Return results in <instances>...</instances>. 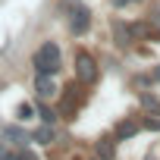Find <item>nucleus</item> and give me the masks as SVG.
Instances as JSON below:
<instances>
[{"mask_svg":"<svg viewBox=\"0 0 160 160\" xmlns=\"http://www.w3.org/2000/svg\"><path fill=\"white\" fill-rule=\"evenodd\" d=\"M32 66H35V75H57V69H60V47L53 41H44L35 50Z\"/></svg>","mask_w":160,"mask_h":160,"instance_id":"f257e3e1","label":"nucleus"},{"mask_svg":"<svg viewBox=\"0 0 160 160\" xmlns=\"http://www.w3.org/2000/svg\"><path fill=\"white\" fill-rule=\"evenodd\" d=\"M98 75H101L98 60H94L91 53H85V50H78V53H75V78H78L82 85H94Z\"/></svg>","mask_w":160,"mask_h":160,"instance_id":"f03ea898","label":"nucleus"},{"mask_svg":"<svg viewBox=\"0 0 160 160\" xmlns=\"http://www.w3.org/2000/svg\"><path fill=\"white\" fill-rule=\"evenodd\" d=\"M88 25H91V13H88L85 7H75V10H72V19H69L72 35H85V32H88Z\"/></svg>","mask_w":160,"mask_h":160,"instance_id":"7ed1b4c3","label":"nucleus"},{"mask_svg":"<svg viewBox=\"0 0 160 160\" xmlns=\"http://www.w3.org/2000/svg\"><path fill=\"white\" fill-rule=\"evenodd\" d=\"M138 129H141V119L138 116H129V119H122L116 126V138H132V135H138Z\"/></svg>","mask_w":160,"mask_h":160,"instance_id":"20e7f679","label":"nucleus"},{"mask_svg":"<svg viewBox=\"0 0 160 160\" xmlns=\"http://www.w3.org/2000/svg\"><path fill=\"white\" fill-rule=\"evenodd\" d=\"M35 91H38V98H53V94H57L53 75H38V78H35Z\"/></svg>","mask_w":160,"mask_h":160,"instance_id":"39448f33","label":"nucleus"},{"mask_svg":"<svg viewBox=\"0 0 160 160\" xmlns=\"http://www.w3.org/2000/svg\"><path fill=\"white\" fill-rule=\"evenodd\" d=\"M94 154H98V160H113L116 157V141L113 138H101L94 144Z\"/></svg>","mask_w":160,"mask_h":160,"instance_id":"423d86ee","label":"nucleus"},{"mask_svg":"<svg viewBox=\"0 0 160 160\" xmlns=\"http://www.w3.org/2000/svg\"><path fill=\"white\" fill-rule=\"evenodd\" d=\"M53 138H57V132H53V126H41V129H35V135H32V141H38V144H53Z\"/></svg>","mask_w":160,"mask_h":160,"instance_id":"0eeeda50","label":"nucleus"},{"mask_svg":"<svg viewBox=\"0 0 160 160\" xmlns=\"http://www.w3.org/2000/svg\"><path fill=\"white\" fill-rule=\"evenodd\" d=\"M132 28L129 25H116V44H132Z\"/></svg>","mask_w":160,"mask_h":160,"instance_id":"6e6552de","label":"nucleus"},{"mask_svg":"<svg viewBox=\"0 0 160 160\" xmlns=\"http://www.w3.org/2000/svg\"><path fill=\"white\" fill-rule=\"evenodd\" d=\"M3 138H10V141H16V144H22V141H28V138H25V132H22V129H16V126H10V129H3Z\"/></svg>","mask_w":160,"mask_h":160,"instance_id":"1a4fd4ad","label":"nucleus"},{"mask_svg":"<svg viewBox=\"0 0 160 160\" xmlns=\"http://www.w3.org/2000/svg\"><path fill=\"white\" fill-rule=\"evenodd\" d=\"M0 160H28L22 151H10V148H3V151H0Z\"/></svg>","mask_w":160,"mask_h":160,"instance_id":"9d476101","label":"nucleus"},{"mask_svg":"<svg viewBox=\"0 0 160 160\" xmlns=\"http://www.w3.org/2000/svg\"><path fill=\"white\" fill-rule=\"evenodd\" d=\"M16 116H19V119L25 122V119H32V116H35V107H32V104H19V110H16Z\"/></svg>","mask_w":160,"mask_h":160,"instance_id":"9b49d317","label":"nucleus"},{"mask_svg":"<svg viewBox=\"0 0 160 160\" xmlns=\"http://www.w3.org/2000/svg\"><path fill=\"white\" fill-rule=\"evenodd\" d=\"M141 126H144V129H151V132H160V116H144V119H141Z\"/></svg>","mask_w":160,"mask_h":160,"instance_id":"f8f14e48","label":"nucleus"},{"mask_svg":"<svg viewBox=\"0 0 160 160\" xmlns=\"http://www.w3.org/2000/svg\"><path fill=\"white\" fill-rule=\"evenodd\" d=\"M57 116H60L57 110H47V107H41V119H44L47 126H53V122H57Z\"/></svg>","mask_w":160,"mask_h":160,"instance_id":"ddd939ff","label":"nucleus"},{"mask_svg":"<svg viewBox=\"0 0 160 160\" xmlns=\"http://www.w3.org/2000/svg\"><path fill=\"white\" fill-rule=\"evenodd\" d=\"M132 3H141V0H113V7H132Z\"/></svg>","mask_w":160,"mask_h":160,"instance_id":"4468645a","label":"nucleus"},{"mask_svg":"<svg viewBox=\"0 0 160 160\" xmlns=\"http://www.w3.org/2000/svg\"><path fill=\"white\" fill-rule=\"evenodd\" d=\"M151 78H154V82H160V66H157V69L151 72Z\"/></svg>","mask_w":160,"mask_h":160,"instance_id":"2eb2a0df","label":"nucleus"},{"mask_svg":"<svg viewBox=\"0 0 160 160\" xmlns=\"http://www.w3.org/2000/svg\"><path fill=\"white\" fill-rule=\"evenodd\" d=\"M157 16H160V7H157Z\"/></svg>","mask_w":160,"mask_h":160,"instance_id":"dca6fc26","label":"nucleus"}]
</instances>
